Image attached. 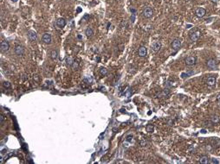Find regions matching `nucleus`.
I'll return each instance as SVG.
<instances>
[{
	"label": "nucleus",
	"mask_w": 220,
	"mask_h": 164,
	"mask_svg": "<svg viewBox=\"0 0 220 164\" xmlns=\"http://www.w3.org/2000/svg\"><path fill=\"white\" fill-rule=\"evenodd\" d=\"M200 35H201V32L198 29H195V30H193L192 31H191L190 32V34H189L190 39H191L192 42H196V41H198V38L200 37Z\"/></svg>",
	"instance_id": "f257e3e1"
},
{
	"label": "nucleus",
	"mask_w": 220,
	"mask_h": 164,
	"mask_svg": "<svg viewBox=\"0 0 220 164\" xmlns=\"http://www.w3.org/2000/svg\"><path fill=\"white\" fill-rule=\"evenodd\" d=\"M142 14H143V17H145L146 18H151L153 15V10L151 7H146L143 10Z\"/></svg>",
	"instance_id": "f03ea898"
},
{
	"label": "nucleus",
	"mask_w": 220,
	"mask_h": 164,
	"mask_svg": "<svg viewBox=\"0 0 220 164\" xmlns=\"http://www.w3.org/2000/svg\"><path fill=\"white\" fill-rule=\"evenodd\" d=\"M172 49H173L174 51H178L181 47V41L179 39H175L173 40V42H172Z\"/></svg>",
	"instance_id": "7ed1b4c3"
},
{
	"label": "nucleus",
	"mask_w": 220,
	"mask_h": 164,
	"mask_svg": "<svg viewBox=\"0 0 220 164\" xmlns=\"http://www.w3.org/2000/svg\"><path fill=\"white\" fill-rule=\"evenodd\" d=\"M42 40L45 44H50L51 43V35L49 33H44L42 36Z\"/></svg>",
	"instance_id": "20e7f679"
},
{
	"label": "nucleus",
	"mask_w": 220,
	"mask_h": 164,
	"mask_svg": "<svg viewBox=\"0 0 220 164\" xmlns=\"http://www.w3.org/2000/svg\"><path fill=\"white\" fill-rule=\"evenodd\" d=\"M185 62L187 66H194L196 64V57L194 56H188L185 60Z\"/></svg>",
	"instance_id": "39448f33"
},
{
	"label": "nucleus",
	"mask_w": 220,
	"mask_h": 164,
	"mask_svg": "<svg viewBox=\"0 0 220 164\" xmlns=\"http://www.w3.org/2000/svg\"><path fill=\"white\" fill-rule=\"evenodd\" d=\"M66 25V21L63 18H58V19L56 21V26L59 29H62V28H64Z\"/></svg>",
	"instance_id": "423d86ee"
},
{
	"label": "nucleus",
	"mask_w": 220,
	"mask_h": 164,
	"mask_svg": "<svg viewBox=\"0 0 220 164\" xmlns=\"http://www.w3.org/2000/svg\"><path fill=\"white\" fill-rule=\"evenodd\" d=\"M0 49H1V51L2 52H7L10 49V44L9 42H6V41H3L1 42V45H0Z\"/></svg>",
	"instance_id": "0eeeda50"
},
{
	"label": "nucleus",
	"mask_w": 220,
	"mask_h": 164,
	"mask_svg": "<svg viewBox=\"0 0 220 164\" xmlns=\"http://www.w3.org/2000/svg\"><path fill=\"white\" fill-rule=\"evenodd\" d=\"M24 53V47L23 46L18 45V46H17L15 48V54H17V55H18V56L23 55Z\"/></svg>",
	"instance_id": "6e6552de"
},
{
	"label": "nucleus",
	"mask_w": 220,
	"mask_h": 164,
	"mask_svg": "<svg viewBox=\"0 0 220 164\" xmlns=\"http://www.w3.org/2000/svg\"><path fill=\"white\" fill-rule=\"evenodd\" d=\"M160 49H161V43H160V42H154L152 44V49H153V51L158 52L160 50Z\"/></svg>",
	"instance_id": "1a4fd4ad"
},
{
	"label": "nucleus",
	"mask_w": 220,
	"mask_h": 164,
	"mask_svg": "<svg viewBox=\"0 0 220 164\" xmlns=\"http://www.w3.org/2000/svg\"><path fill=\"white\" fill-rule=\"evenodd\" d=\"M138 54H139V57H145L147 54V48H146L145 46H141L139 49V52H138Z\"/></svg>",
	"instance_id": "9d476101"
},
{
	"label": "nucleus",
	"mask_w": 220,
	"mask_h": 164,
	"mask_svg": "<svg viewBox=\"0 0 220 164\" xmlns=\"http://www.w3.org/2000/svg\"><path fill=\"white\" fill-rule=\"evenodd\" d=\"M28 37H29V39L30 40V41H36L37 38V33L34 31V30H29L28 31Z\"/></svg>",
	"instance_id": "9b49d317"
},
{
	"label": "nucleus",
	"mask_w": 220,
	"mask_h": 164,
	"mask_svg": "<svg viewBox=\"0 0 220 164\" xmlns=\"http://www.w3.org/2000/svg\"><path fill=\"white\" fill-rule=\"evenodd\" d=\"M206 14V10L204 8H198L196 10V16L198 17H203Z\"/></svg>",
	"instance_id": "f8f14e48"
},
{
	"label": "nucleus",
	"mask_w": 220,
	"mask_h": 164,
	"mask_svg": "<svg viewBox=\"0 0 220 164\" xmlns=\"http://www.w3.org/2000/svg\"><path fill=\"white\" fill-rule=\"evenodd\" d=\"M207 66L211 69H215V68H217L218 64H217L216 61H214V60H209V61H207Z\"/></svg>",
	"instance_id": "ddd939ff"
},
{
	"label": "nucleus",
	"mask_w": 220,
	"mask_h": 164,
	"mask_svg": "<svg viewBox=\"0 0 220 164\" xmlns=\"http://www.w3.org/2000/svg\"><path fill=\"white\" fill-rule=\"evenodd\" d=\"M216 81H217V80H216L215 77H212V76H210V77H209V78L207 79V80H206V83H207L208 86H215Z\"/></svg>",
	"instance_id": "4468645a"
},
{
	"label": "nucleus",
	"mask_w": 220,
	"mask_h": 164,
	"mask_svg": "<svg viewBox=\"0 0 220 164\" xmlns=\"http://www.w3.org/2000/svg\"><path fill=\"white\" fill-rule=\"evenodd\" d=\"M65 62H66V65L69 66H73V63H74V60L72 57H67L66 59H65Z\"/></svg>",
	"instance_id": "2eb2a0df"
},
{
	"label": "nucleus",
	"mask_w": 220,
	"mask_h": 164,
	"mask_svg": "<svg viewBox=\"0 0 220 164\" xmlns=\"http://www.w3.org/2000/svg\"><path fill=\"white\" fill-rule=\"evenodd\" d=\"M85 34L88 37H91L94 35V31L91 28H88V29L85 30Z\"/></svg>",
	"instance_id": "dca6fc26"
},
{
	"label": "nucleus",
	"mask_w": 220,
	"mask_h": 164,
	"mask_svg": "<svg viewBox=\"0 0 220 164\" xmlns=\"http://www.w3.org/2000/svg\"><path fill=\"white\" fill-rule=\"evenodd\" d=\"M50 56H51L52 60H56L57 57H58V51L57 50H52L51 54H50Z\"/></svg>",
	"instance_id": "f3484780"
},
{
	"label": "nucleus",
	"mask_w": 220,
	"mask_h": 164,
	"mask_svg": "<svg viewBox=\"0 0 220 164\" xmlns=\"http://www.w3.org/2000/svg\"><path fill=\"white\" fill-rule=\"evenodd\" d=\"M199 162L200 163H203V164H207V163H209V158H208L207 156H202L199 159Z\"/></svg>",
	"instance_id": "a211bd4d"
},
{
	"label": "nucleus",
	"mask_w": 220,
	"mask_h": 164,
	"mask_svg": "<svg viewBox=\"0 0 220 164\" xmlns=\"http://www.w3.org/2000/svg\"><path fill=\"white\" fill-rule=\"evenodd\" d=\"M210 120H211V122L214 123V124H218V123L220 122V118L218 117V116H212V117L210 118Z\"/></svg>",
	"instance_id": "6ab92c4d"
},
{
	"label": "nucleus",
	"mask_w": 220,
	"mask_h": 164,
	"mask_svg": "<svg viewBox=\"0 0 220 164\" xmlns=\"http://www.w3.org/2000/svg\"><path fill=\"white\" fill-rule=\"evenodd\" d=\"M100 74H102V75H106V74H108V69L106 68V67H101V68L100 69Z\"/></svg>",
	"instance_id": "aec40b11"
},
{
	"label": "nucleus",
	"mask_w": 220,
	"mask_h": 164,
	"mask_svg": "<svg viewBox=\"0 0 220 164\" xmlns=\"http://www.w3.org/2000/svg\"><path fill=\"white\" fill-rule=\"evenodd\" d=\"M124 94H125V96H126L127 98H130V97H131V94H132V92H131V90H130V89L128 88V89H127V90L124 93Z\"/></svg>",
	"instance_id": "412c9836"
},
{
	"label": "nucleus",
	"mask_w": 220,
	"mask_h": 164,
	"mask_svg": "<svg viewBox=\"0 0 220 164\" xmlns=\"http://www.w3.org/2000/svg\"><path fill=\"white\" fill-rule=\"evenodd\" d=\"M153 125H151V124H149V125H147V131H148V132H153Z\"/></svg>",
	"instance_id": "4be33fe9"
},
{
	"label": "nucleus",
	"mask_w": 220,
	"mask_h": 164,
	"mask_svg": "<svg viewBox=\"0 0 220 164\" xmlns=\"http://www.w3.org/2000/svg\"><path fill=\"white\" fill-rule=\"evenodd\" d=\"M3 85H4V86H5V88H9V87H10V83L9 82V81H5V82L3 83Z\"/></svg>",
	"instance_id": "5701e85b"
},
{
	"label": "nucleus",
	"mask_w": 220,
	"mask_h": 164,
	"mask_svg": "<svg viewBox=\"0 0 220 164\" xmlns=\"http://www.w3.org/2000/svg\"><path fill=\"white\" fill-rule=\"evenodd\" d=\"M209 162H210V163H211V164H213V163H214V164H218L219 162H218V161L216 159V158H211V159H210V161Z\"/></svg>",
	"instance_id": "b1692460"
},
{
	"label": "nucleus",
	"mask_w": 220,
	"mask_h": 164,
	"mask_svg": "<svg viewBox=\"0 0 220 164\" xmlns=\"http://www.w3.org/2000/svg\"><path fill=\"white\" fill-rule=\"evenodd\" d=\"M132 139H133V136H132V135H129V136H127V137H126V141H127V142H129L130 141H132Z\"/></svg>",
	"instance_id": "393cba45"
},
{
	"label": "nucleus",
	"mask_w": 220,
	"mask_h": 164,
	"mask_svg": "<svg viewBox=\"0 0 220 164\" xmlns=\"http://www.w3.org/2000/svg\"><path fill=\"white\" fill-rule=\"evenodd\" d=\"M4 121H5V117H4V115L3 114H1L0 115V122H1V124H4Z\"/></svg>",
	"instance_id": "a878e982"
},
{
	"label": "nucleus",
	"mask_w": 220,
	"mask_h": 164,
	"mask_svg": "<svg viewBox=\"0 0 220 164\" xmlns=\"http://www.w3.org/2000/svg\"><path fill=\"white\" fill-rule=\"evenodd\" d=\"M166 86H167V87H171V86H172V83L171 81H167L166 84Z\"/></svg>",
	"instance_id": "bb28decb"
},
{
	"label": "nucleus",
	"mask_w": 220,
	"mask_h": 164,
	"mask_svg": "<svg viewBox=\"0 0 220 164\" xmlns=\"http://www.w3.org/2000/svg\"><path fill=\"white\" fill-rule=\"evenodd\" d=\"M78 66V64L76 63V61H74V63H73V67H77Z\"/></svg>",
	"instance_id": "cd10ccee"
},
{
	"label": "nucleus",
	"mask_w": 220,
	"mask_h": 164,
	"mask_svg": "<svg viewBox=\"0 0 220 164\" xmlns=\"http://www.w3.org/2000/svg\"><path fill=\"white\" fill-rule=\"evenodd\" d=\"M131 20H132V22H134V14H133L132 17H131Z\"/></svg>",
	"instance_id": "c85d7f7f"
},
{
	"label": "nucleus",
	"mask_w": 220,
	"mask_h": 164,
	"mask_svg": "<svg viewBox=\"0 0 220 164\" xmlns=\"http://www.w3.org/2000/svg\"><path fill=\"white\" fill-rule=\"evenodd\" d=\"M217 100H218V102H220V93L218 94V96H217Z\"/></svg>",
	"instance_id": "c756f323"
},
{
	"label": "nucleus",
	"mask_w": 220,
	"mask_h": 164,
	"mask_svg": "<svg viewBox=\"0 0 220 164\" xmlns=\"http://www.w3.org/2000/svg\"><path fill=\"white\" fill-rule=\"evenodd\" d=\"M186 27H187V29H190V28L191 27V24H187V25H186Z\"/></svg>",
	"instance_id": "7c9ffc66"
},
{
	"label": "nucleus",
	"mask_w": 220,
	"mask_h": 164,
	"mask_svg": "<svg viewBox=\"0 0 220 164\" xmlns=\"http://www.w3.org/2000/svg\"><path fill=\"white\" fill-rule=\"evenodd\" d=\"M123 145H125L126 147H128V143H127V142H125V143H123Z\"/></svg>",
	"instance_id": "2f4dec72"
},
{
	"label": "nucleus",
	"mask_w": 220,
	"mask_h": 164,
	"mask_svg": "<svg viewBox=\"0 0 220 164\" xmlns=\"http://www.w3.org/2000/svg\"><path fill=\"white\" fill-rule=\"evenodd\" d=\"M211 1H212V2H214V3H217V2H218L219 0H211Z\"/></svg>",
	"instance_id": "473e14b6"
},
{
	"label": "nucleus",
	"mask_w": 220,
	"mask_h": 164,
	"mask_svg": "<svg viewBox=\"0 0 220 164\" xmlns=\"http://www.w3.org/2000/svg\"><path fill=\"white\" fill-rule=\"evenodd\" d=\"M201 132H202V133H206V131L205 130H201Z\"/></svg>",
	"instance_id": "72a5a7b5"
},
{
	"label": "nucleus",
	"mask_w": 220,
	"mask_h": 164,
	"mask_svg": "<svg viewBox=\"0 0 220 164\" xmlns=\"http://www.w3.org/2000/svg\"><path fill=\"white\" fill-rule=\"evenodd\" d=\"M11 1H12V2H14V3H16V2L17 1V0H11Z\"/></svg>",
	"instance_id": "f704fd0d"
},
{
	"label": "nucleus",
	"mask_w": 220,
	"mask_h": 164,
	"mask_svg": "<svg viewBox=\"0 0 220 164\" xmlns=\"http://www.w3.org/2000/svg\"><path fill=\"white\" fill-rule=\"evenodd\" d=\"M219 107H220V102H219Z\"/></svg>",
	"instance_id": "c9c22d12"
}]
</instances>
